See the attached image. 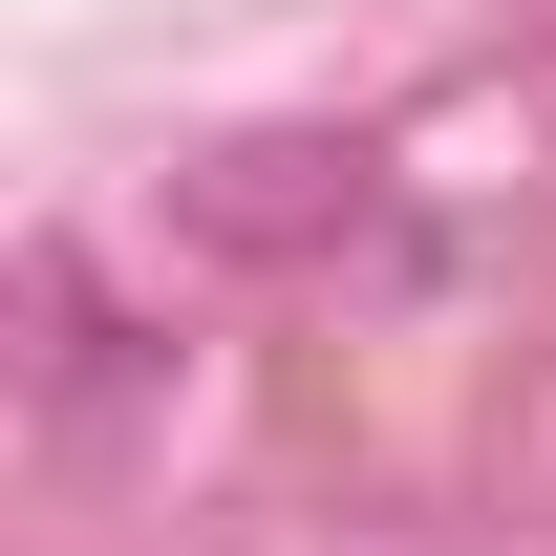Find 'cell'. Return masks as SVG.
<instances>
[{
    "label": "cell",
    "mask_w": 556,
    "mask_h": 556,
    "mask_svg": "<svg viewBox=\"0 0 556 556\" xmlns=\"http://www.w3.org/2000/svg\"><path fill=\"white\" fill-rule=\"evenodd\" d=\"M364 214H386L364 150H214L193 172V236H236V257H343Z\"/></svg>",
    "instance_id": "6da1fadb"
},
{
    "label": "cell",
    "mask_w": 556,
    "mask_h": 556,
    "mask_svg": "<svg viewBox=\"0 0 556 556\" xmlns=\"http://www.w3.org/2000/svg\"><path fill=\"white\" fill-rule=\"evenodd\" d=\"M22 386H43V428H108L150 386V343L108 321V278H86L65 236H22Z\"/></svg>",
    "instance_id": "7a4b0ae2"
}]
</instances>
